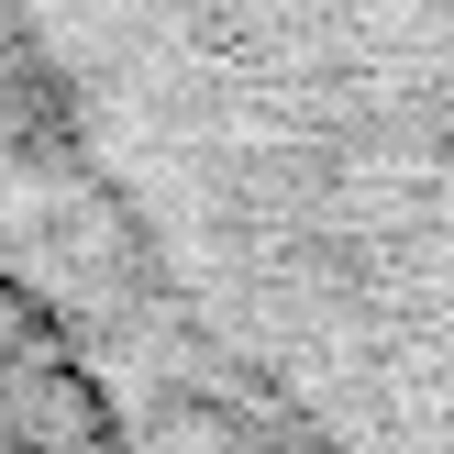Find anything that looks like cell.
<instances>
[{
    "label": "cell",
    "instance_id": "cell-1",
    "mask_svg": "<svg viewBox=\"0 0 454 454\" xmlns=\"http://www.w3.org/2000/svg\"><path fill=\"white\" fill-rule=\"evenodd\" d=\"M167 22L145 454H454V0H167Z\"/></svg>",
    "mask_w": 454,
    "mask_h": 454
}]
</instances>
